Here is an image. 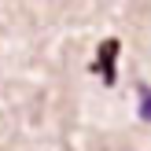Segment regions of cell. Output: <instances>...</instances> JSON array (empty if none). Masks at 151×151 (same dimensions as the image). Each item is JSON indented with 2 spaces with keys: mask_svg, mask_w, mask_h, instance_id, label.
Wrapping results in <instances>:
<instances>
[{
  "mask_svg": "<svg viewBox=\"0 0 151 151\" xmlns=\"http://www.w3.org/2000/svg\"><path fill=\"white\" fill-rule=\"evenodd\" d=\"M140 118L151 122V88H144V96H140Z\"/></svg>",
  "mask_w": 151,
  "mask_h": 151,
  "instance_id": "2",
  "label": "cell"
},
{
  "mask_svg": "<svg viewBox=\"0 0 151 151\" xmlns=\"http://www.w3.org/2000/svg\"><path fill=\"white\" fill-rule=\"evenodd\" d=\"M118 48H122V41H118V37H107V41L96 48V52H100V55H96V70L103 74V85H114V81H118V70H114Z\"/></svg>",
  "mask_w": 151,
  "mask_h": 151,
  "instance_id": "1",
  "label": "cell"
}]
</instances>
